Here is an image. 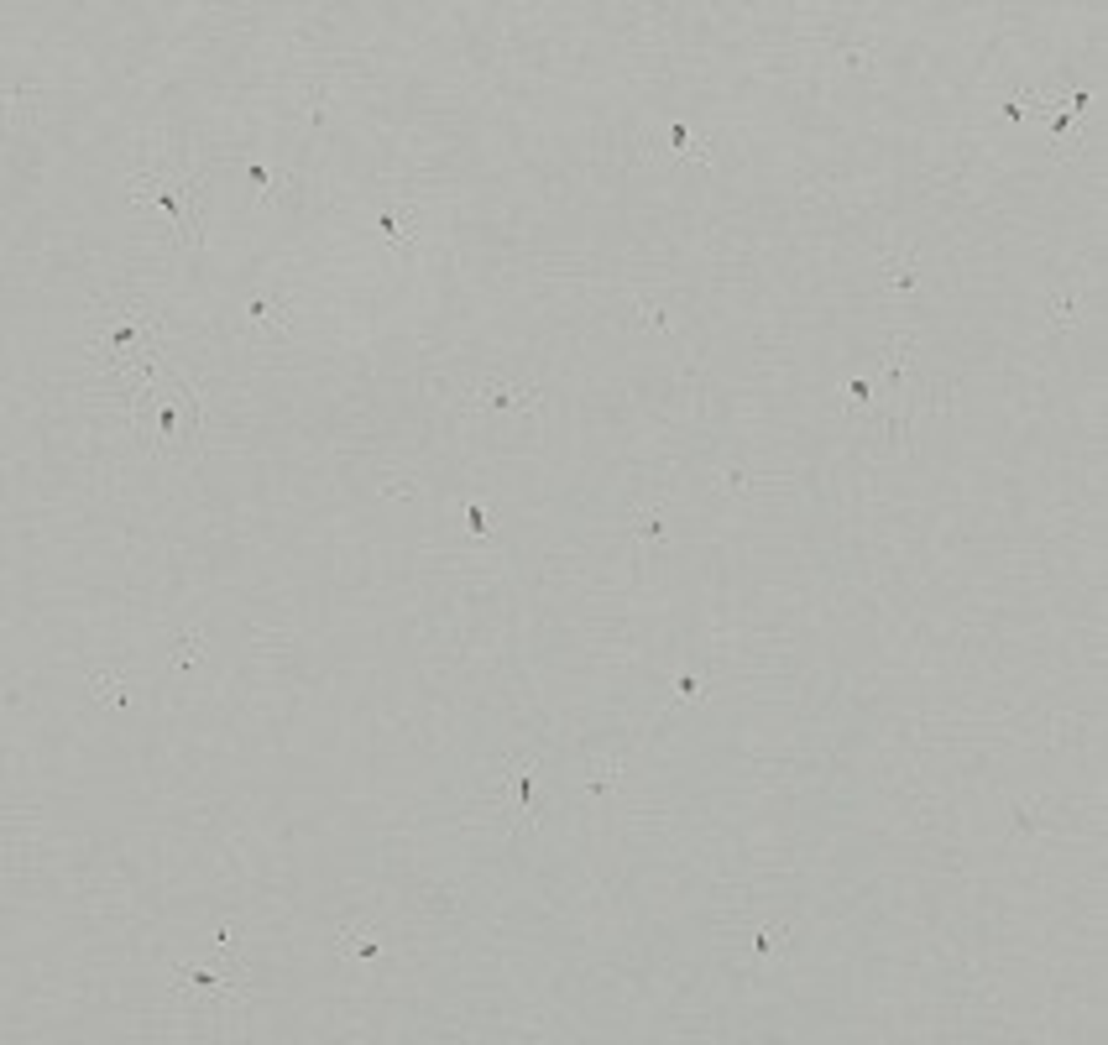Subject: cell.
I'll return each instance as SVG.
<instances>
[{"label":"cell","instance_id":"cell-1","mask_svg":"<svg viewBox=\"0 0 1108 1045\" xmlns=\"http://www.w3.org/2000/svg\"><path fill=\"white\" fill-rule=\"evenodd\" d=\"M241 335L251 345H288L298 335V304L288 293H262L241 309Z\"/></svg>","mask_w":1108,"mask_h":1045},{"label":"cell","instance_id":"cell-2","mask_svg":"<svg viewBox=\"0 0 1108 1045\" xmlns=\"http://www.w3.org/2000/svg\"><path fill=\"white\" fill-rule=\"evenodd\" d=\"M466 408L471 413H539L544 387L539 382H513V377H481V382L466 387Z\"/></svg>","mask_w":1108,"mask_h":1045},{"label":"cell","instance_id":"cell-3","mask_svg":"<svg viewBox=\"0 0 1108 1045\" xmlns=\"http://www.w3.org/2000/svg\"><path fill=\"white\" fill-rule=\"evenodd\" d=\"M873 277H879V288H884L889 298H899V293H915V288H920L926 267H920V251H915V246H889V251L873 257Z\"/></svg>","mask_w":1108,"mask_h":1045},{"label":"cell","instance_id":"cell-4","mask_svg":"<svg viewBox=\"0 0 1108 1045\" xmlns=\"http://www.w3.org/2000/svg\"><path fill=\"white\" fill-rule=\"evenodd\" d=\"M1041 314H1046V335H1051V340H1067L1077 324L1088 319V304H1082V293H1077L1072 283H1061L1056 293H1046Z\"/></svg>","mask_w":1108,"mask_h":1045},{"label":"cell","instance_id":"cell-5","mask_svg":"<svg viewBox=\"0 0 1108 1045\" xmlns=\"http://www.w3.org/2000/svg\"><path fill=\"white\" fill-rule=\"evenodd\" d=\"M581 784H586V795H591V800H607V795H617V789L628 784V753H602V758H586V774H581Z\"/></svg>","mask_w":1108,"mask_h":1045},{"label":"cell","instance_id":"cell-6","mask_svg":"<svg viewBox=\"0 0 1108 1045\" xmlns=\"http://www.w3.org/2000/svg\"><path fill=\"white\" fill-rule=\"evenodd\" d=\"M204 659H210V643H204V627H199V622L168 638V669H173V675H189V669H199Z\"/></svg>","mask_w":1108,"mask_h":1045},{"label":"cell","instance_id":"cell-7","mask_svg":"<svg viewBox=\"0 0 1108 1045\" xmlns=\"http://www.w3.org/2000/svg\"><path fill=\"white\" fill-rule=\"evenodd\" d=\"M84 690H89V701H100V706H131V685L121 675H110V669H89Z\"/></svg>","mask_w":1108,"mask_h":1045},{"label":"cell","instance_id":"cell-8","mask_svg":"<svg viewBox=\"0 0 1108 1045\" xmlns=\"http://www.w3.org/2000/svg\"><path fill=\"white\" fill-rule=\"evenodd\" d=\"M377 236L392 246V251H403V257H413V251H419V230H413L398 209H382L377 215Z\"/></svg>","mask_w":1108,"mask_h":1045},{"label":"cell","instance_id":"cell-9","mask_svg":"<svg viewBox=\"0 0 1108 1045\" xmlns=\"http://www.w3.org/2000/svg\"><path fill=\"white\" fill-rule=\"evenodd\" d=\"M633 544H669L664 507H638V513H633Z\"/></svg>","mask_w":1108,"mask_h":1045},{"label":"cell","instance_id":"cell-10","mask_svg":"<svg viewBox=\"0 0 1108 1045\" xmlns=\"http://www.w3.org/2000/svg\"><path fill=\"white\" fill-rule=\"evenodd\" d=\"M335 951H340V957H382L387 946H382V941H377L372 931H356V925H340V931H335Z\"/></svg>","mask_w":1108,"mask_h":1045},{"label":"cell","instance_id":"cell-11","mask_svg":"<svg viewBox=\"0 0 1108 1045\" xmlns=\"http://www.w3.org/2000/svg\"><path fill=\"white\" fill-rule=\"evenodd\" d=\"M790 931H795V925H790V920H774V925H758V931H753V951H758V957H764V962H769V957H779V951H784V946H790Z\"/></svg>","mask_w":1108,"mask_h":1045},{"label":"cell","instance_id":"cell-12","mask_svg":"<svg viewBox=\"0 0 1108 1045\" xmlns=\"http://www.w3.org/2000/svg\"><path fill=\"white\" fill-rule=\"evenodd\" d=\"M669 147H675V157L696 162V168H711V152H701L696 142H690V131H685V126H675V131H669Z\"/></svg>","mask_w":1108,"mask_h":1045},{"label":"cell","instance_id":"cell-13","mask_svg":"<svg viewBox=\"0 0 1108 1045\" xmlns=\"http://www.w3.org/2000/svg\"><path fill=\"white\" fill-rule=\"evenodd\" d=\"M842 408H852V413H863V408H873V387H868L863 377H852V382H842Z\"/></svg>","mask_w":1108,"mask_h":1045},{"label":"cell","instance_id":"cell-14","mask_svg":"<svg viewBox=\"0 0 1108 1045\" xmlns=\"http://www.w3.org/2000/svg\"><path fill=\"white\" fill-rule=\"evenodd\" d=\"M701 695H706V690H701V675H690V669H685V675L675 680V706H680V701H701Z\"/></svg>","mask_w":1108,"mask_h":1045},{"label":"cell","instance_id":"cell-15","mask_svg":"<svg viewBox=\"0 0 1108 1045\" xmlns=\"http://www.w3.org/2000/svg\"><path fill=\"white\" fill-rule=\"evenodd\" d=\"M1009 816H1014V831H1020V836H1025V831H1035V826H1041V816H1035V805H1014V810H1009Z\"/></svg>","mask_w":1108,"mask_h":1045},{"label":"cell","instance_id":"cell-16","mask_svg":"<svg viewBox=\"0 0 1108 1045\" xmlns=\"http://www.w3.org/2000/svg\"><path fill=\"white\" fill-rule=\"evenodd\" d=\"M633 314H643V324H659V330H669V314H664L659 304H638Z\"/></svg>","mask_w":1108,"mask_h":1045},{"label":"cell","instance_id":"cell-17","mask_svg":"<svg viewBox=\"0 0 1108 1045\" xmlns=\"http://www.w3.org/2000/svg\"><path fill=\"white\" fill-rule=\"evenodd\" d=\"M460 518H466V528H471V533H487V518H481V507H466Z\"/></svg>","mask_w":1108,"mask_h":1045}]
</instances>
